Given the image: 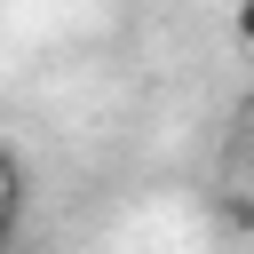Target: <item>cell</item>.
<instances>
[{
  "instance_id": "277c9868",
  "label": "cell",
  "mask_w": 254,
  "mask_h": 254,
  "mask_svg": "<svg viewBox=\"0 0 254 254\" xmlns=\"http://www.w3.org/2000/svg\"><path fill=\"white\" fill-rule=\"evenodd\" d=\"M16 214H24V206H0V254L16 246Z\"/></svg>"
},
{
  "instance_id": "3957f363",
  "label": "cell",
  "mask_w": 254,
  "mask_h": 254,
  "mask_svg": "<svg viewBox=\"0 0 254 254\" xmlns=\"http://www.w3.org/2000/svg\"><path fill=\"white\" fill-rule=\"evenodd\" d=\"M222 222L230 230H254V198H222Z\"/></svg>"
},
{
  "instance_id": "7a4b0ae2",
  "label": "cell",
  "mask_w": 254,
  "mask_h": 254,
  "mask_svg": "<svg viewBox=\"0 0 254 254\" xmlns=\"http://www.w3.org/2000/svg\"><path fill=\"white\" fill-rule=\"evenodd\" d=\"M230 32H238V48L254 56V0H238V8H230Z\"/></svg>"
},
{
  "instance_id": "5b68a950",
  "label": "cell",
  "mask_w": 254,
  "mask_h": 254,
  "mask_svg": "<svg viewBox=\"0 0 254 254\" xmlns=\"http://www.w3.org/2000/svg\"><path fill=\"white\" fill-rule=\"evenodd\" d=\"M246 103H254V56H246Z\"/></svg>"
},
{
  "instance_id": "6da1fadb",
  "label": "cell",
  "mask_w": 254,
  "mask_h": 254,
  "mask_svg": "<svg viewBox=\"0 0 254 254\" xmlns=\"http://www.w3.org/2000/svg\"><path fill=\"white\" fill-rule=\"evenodd\" d=\"M0 206H24V167H16L8 143H0Z\"/></svg>"
}]
</instances>
